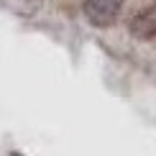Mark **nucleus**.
<instances>
[{
    "mask_svg": "<svg viewBox=\"0 0 156 156\" xmlns=\"http://www.w3.org/2000/svg\"><path fill=\"white\" fill-rule=\"evenodd\" d=\"M123 0H84L82 3V13L92 26L97 28H108V26L115 23L120 13Z\"/></svg>",
    "mask_w": 156,
    "mask_h": 156,
    "instance_id": "obj_1",
    "label": "nucleus"
},
{
    "mask_svg": "<svg viewBox=\"0 0 156 156\" xmlns=\"http://www.w3.org/2000/svg\"><path fill=\"white\" fill-rule=\"evenodd\" d=\"M128 34L133 38H138V41L156 38V3L146 5L144 10H138L131 21H128Z\"/></svg>",
    "mask_w": 156,
    "mask_h": 156,
    "instance_id": "obj_2",
    "label": "nucleus"
}]
</instances>
